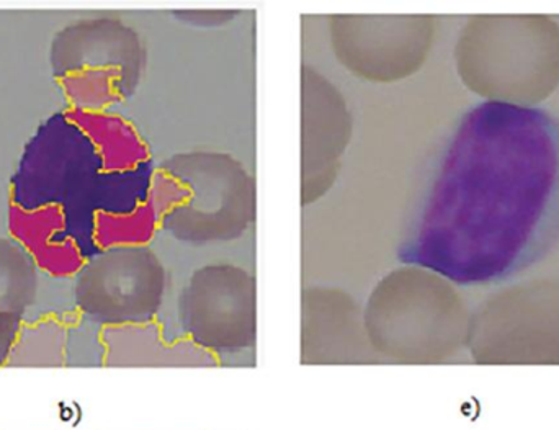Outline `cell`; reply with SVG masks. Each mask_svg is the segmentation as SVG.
Instances as JSON below:
<instances>
[{
  "label": "cell",
  "mask_w": 559,
  "mask_h": 430,
  "mask_svg": "<svg viewBox=\"0 0 559 430\" xmlns=\"http://www.w3.org/2000/svg\"><path fill=\"white\" fill-rule=\"evenodd\" d=\"M559 242V117L473 105L440 154L406 264L460 287L515 280Z\"/></svg>",
  "instance_id": "1"
},
{
  "label": "cell",
  "mask_w": 559,
  "mask_h": 430,
  "mask_svg": "<svg viewBox=\"0 0 559 430\" xmlns=\"http://www.w3.org/2000/svg\"><path fill=\"white\" fill-rule=\"evenodd\" d=\"M147 202L160 231L190 246L241 239L258 216V186L233 154L190 150L173 154L154 169Z\"/></svg>",
  "instance_id": "2"
},
{
  "label": "cell",
  "mask_w": 559,
  "mask_h": 430,
  "mask_svg": "<svg viewBox=\"0 0 559 430\" xmlns=\"http://www.w3.org/2000/svg\"><path fill=\"white\" fill-rule=\"evenodd\" d=\"M49 65L72 110L107 111L140 88L147 68L146 43L117 16H87L52 36Z\"/></svg>",
  "instance_id": "3"
},
{
  "label": "cell",
  "mask_w": 559,
  "mask_h": 430,
  "mask_svg": "<svg viewBox=\"0 0 559 430\" xmlns=\"http://www.w3.org/2000/svg\"><path fill=\"white\" fill-rule=\"evenodd\" d=\"M325 26L335 61L368 84L413 77L432 46L433 19L427 15L334 13Z\"/></svg>",
  "instance_id": "4"
},
{
  "label": "cell",
  "mask_w": 559,
  "mask_h": 430,
  "mask_svg": "<svg viewBox=\"0 0 559 430\" xmlns=\"http://www.w3.org/2000/svg\"><path fill=\"white\" fill-rule=\"evenodd\" d=\"M166 291V267L153 249L114 248L98 252L78 272L74 301L100 326H143L159 313Z\"/></svg>",
  "instance_id": "5"
},
{
  "label": "cell",
  "mask_w": 559,
  "mask_h": 430,
  "mask_svg": "<svg viewBox=\"0 0 559 430\" xmlns=\"http://www.w3.org/2000/svg\"><path fill=\"white\" fill-rule=\"evenodd\" d=\"M179 323L186 336L215 354L251 349L258 339V284L236 264L197 268L180 291Z\"/></svg>",
  "instance_id": "6"
},
{
  "label": "cell",
  "mask_w": 559,
  "mask_h": 430,
  "mask_svg": "<svg viewBox=\"0 0 559 430\" xmlns=\"http://www.w3.org/2000/svg\"><path fill=\"white\" fill-rule=\"evenodd\" d=\"M354 114L341 88L311 64L299 71V199L311 206L341 176L354 138Z\"/></svg>",
  "instance_id": "7"
},
{
  "label": "cell",
  "mask_w": 559,
  "mask_h": 430,
  "mask_svg": "<svg viewBox=\"0 0 559 430\" xmlns=\"http://www.w3.org/2000/svg\"><path fill=\"white\" fill-rule=\"evenodd\" d=\"M371 350L364 313L347 291L312 287L301 298V354L306 363L360 362Z\"/></svg>",
  "instance_id": "8"
},
{
  "label": "cell",
  "mask_w": 559,
  "mask_h": 430,
  "mask_svg": "<svg viewBox=\"0 0 559 430\" xmlns=\"http://www.w3.org/2000/svg\"><path fill=\"white\" fill-rule=\"evenodd\" d=\"M64 226L62 206L46 205L36 210L10 206L9 229L13 239L25 248L39 268L55 277L78 275L87 262L74 239H58Z\"/></svg>",
  "instance_id": "9"
},
{
  "label": "cell",
  "mask_w": 559,
  "mask_h": 430,
  "mask_svg": "<svg viewBox=\"0 0 559 430\" xmlns=\"http://www.w3.org/2000/svg\"><path fill=\"white\" fill-rule=\"evenodd\" d=\"M66 118L79 128L95 147L105 174L136 170L151 159V151L136 128L120 115L108 111L68 110Z\"/></svg>",
  "instance_id": "10"
},
{
  "label": "cell",
  "mask_w": 559,
  "mask_h": 430,
  "mask_svg": "<svg viewBox=\"0 0 559 430\" xmlns=\"http://www.w3.org/2000/svg\"><path fill=\"white\" fill-rule=\"evenodd\" d=\"M38 265L15 239L0 238V314L23 321L38 295Z\"/></svg>",
  "instance_id": "11"
},
{
  "label": "cell",
  "mask_w": 559,
  "mask_h": 430,
  "mask_svg": "<svg viewBox=\"0 0 559 430\" xmlns=\"http://www.w3.org/2000/svg\"><path fill=\"white\" fill-rule=\"evenodd\" d=\"M157 231H160L159 219L153 205L144 200L130 213H95L92 238L100 251H107L147 246L156 238Z\"/></svg>",
  "instance_id": "12"
},
{
  "label": "cell",
  "mask_w": 559,
  "mask_h": 430,
  "mask_svg": "<svg viewBox=\"0 0 559 430\" xmlns=\"http://www.w3.org/2000/svg\"><path fill=\"white\" fill-rule=\"evenodd\" d=\"M173 15L197 28H219L238 19L239 10H176Z\"/></svg>",
  "instance_id": "13"
},
{
  "label": "cell",
  "mask_w": 559,
  "mask_h": 430,
  "mask_svg": "<svg viewBox=\"0 0 559 430\" xmlns=\"http://www.w3.org/2000/svg\"><path fill=\"white\" fill-rule=\"evenodd\" d=\"M22 324L23 321L0 314V367L9 362L16 343H19Z\"/></svg>",
  "instance_id": "14"
}]
</instances>
